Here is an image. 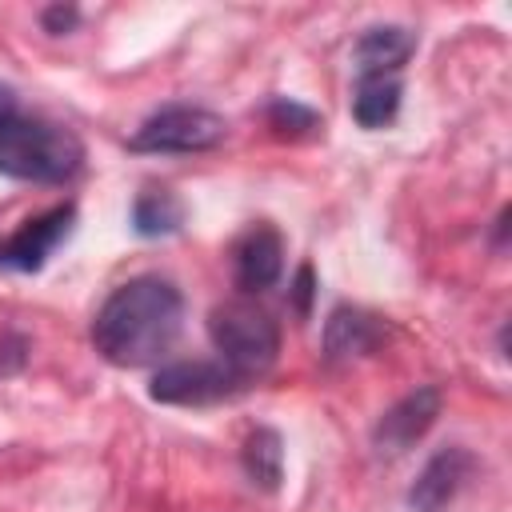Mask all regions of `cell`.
<instances>
[{
    "mask_svg": "<svg viewBox=\"0 0 512 512\" xmlns=\"http://www.w3.org/2000/svg\"><path fill=\"white\" fill-rule=\"evenodd\" d=\"M184 296L164 276H136L120 284L92 320L96 352L116 368L156 364L180 336Z\"/></svg>",
    "mask_w": 512,
    "mask_h": 512,
    "instance_id": "1",
    "label": "cell"
},
{
    "mask_svg": "<svg viewBox=\"0 0 512 512\" xmlns=\"http://www.w3.org/2000/svg\"><path fill=\"white\" fill-rule=\"evenodd\" d=\"M84 168V144L72 128L52 120L0 124V172L32 184H64Z\"/></svg>",
    "mask_w": 512,
    "mask_h": 512,
    "instance_id": "2",
    "label": "cell"
},
{
    "mask_svg": "<svg viewBox=\"0 0 512 512\" xmlns=\"http://www.w3.org/2000/svg\"><path fill=\"white\" fill-rule=\"evenodd\" d=\"M208 336H212L220 360L244 384L264 376L276 364V356H280V328L252 300H224V304H216L208 312Z\"/></svg>",
    "mask_w": 512,
    "mask_h": 512,
    "instance_id": "3",
    "label": "cell"
},
{
    "mask_svg": "<svg viewBox=\"0 0 512 512\" xmlns=\"http://www.w3.org/2000/svg\"><path fill=\"white\" fill-rule=\"evenodd\" d=\"M228 124L224 116H216L212 108L200 104H168L160 112H152L136 132H132V148L136 152H208L224 140Z\"/></svg>",
    "mask_w": 512,
    "mask_h": 512,
    "instance_id": "4",
    "label": "cell"
},
{
    "mask_svg": "<svg viewBox=\"0 0 512 512\" xmlns=\"http://www.w3.org/2000/svg\"><path fill=\"white\" fill-rule=\"evenodd\" d=\"M248 384L224 364V360H172L156 368L148 396L156 404H180V408H204L216 400H228L244 392Z\"/></svg>",
    "mask_w": 512,
    "mask_h": 512,
    "instance_id": "5",
    "label": "cell"
},
{
    "mask_svg": "<svg viewBox=\"0 0 512 512\" xmlns=\"http://www.w3.org/2000/svg\"><path fill=\"white\" fill-rule=\"evenodd\" d=\"M436 416H440V388L424 384V388L400 396V400L376 420V428H372L376 452H388V456L408 452V448L436 424Z\"/></svg>",
    "mask_w": 512,
    "mask_h": 512,
    "instance_id": "6",
    "label": "cell"
},
{
    "mask_svg": "<svg viewBox=\"0 0 512 512\" xmlns=\"http://www.w3.org/2000/svg\"><path fill=\"white\" fill-rule=\"evenodd\" d=\"M468 472H472V452H468V448H460V444L440 448V452L416 472V480H412V488H408V508H412V512H444V508L456 500V492L464 488Z\"/></svg>",
    "mask_w": 512,
    "mask_h": 512,
    "instance_id": "7",
    "label": "cell"
},
{
    "mask_svg": "<svg viewBox=\"0 0 512 512\" xmlns=\"http://www.w3.org/2000/svg\"><path fill=\"white\" fill-rule=\"evenodd\" d=\"M72 216H76L72 204H60V208H52V212L28 220V224L0 248V264H12V268H20V272H36V268H44V260L52 256V248L68 236Z\"/></svg>",
    "mask_w": 512,
    "mask_h": 512,
    "instance_id": "8",
    "label": "cell"
},
{
    "mask_svg": "<svg viewBox=\"0 0 512 512\" xmlns=\"http://www.w3.org/2000/svg\"><path fill=\"white\" fill-rule=\"evenodd\" d=\"M380 340H384V324L364 308L340 304L324 320V360L328 364H344V360L368 356V352L380 348Z\"/></svg>",
    "mask_w": 512,
    "mask_h": 512,
    "instance_id": "9",
    "label": "cell"
},
{
    "mask_svg": "<svg viewBox=\"0 0 512 512\" xmlns=\"http://www.w3.org/2000/svg\"><path fill=\"white\" fill-rule=\"evenodd\" d=\"M284 272V240L272 224H256L236 244V284L244 292H264Z\"/></svg>",
    "mask_w": 512,
    "mask_h": 512,
    "instance_id": "10",
    "label": "cell"
},
{
    "mask_svg": "<svg viewBox=\"0 0 512 512\" xmlns=\"http://www.w3.org/2000/svg\"><path fill=\"white\" fill-rule=\"evenodd\" d=\"M412 52H416V36L408 28L380 24L356 40V68H360V76H392L396 68L408 64Z\"/></svg>",
    "mask_w": 512,
    "mask_h": 512,
    "instance_id": "11",
    "label": "cell"
},
{
    "mask_svg": "<svg viewBox=\"0 0 512 512\" xmlns=\"http://www.w3.org/2000/svg\"><path fill=\"white\" fill-rule=\"evenodd\" d=\"M244 472L252 484H260L264 492H276L284 480V440L276 428H252L244 440Z\"/></svg>",
    "mask_w": 512,
    "mask_h": 512,
    "instance_id": "12",
    "label": "cell"
},
{
    "mask_svg": "<svg viewBox=\"0 0 512 512\" xmlns=\"http://www.w3.org/2000/svg\"><path fill=\"white\" fill-rule=\"evenodd\" d=\"M400 112V80L396 76H360L352 96V116L360 128H384Z\"/></svg>",
    "mask_w": 512,
    "mask_h": 512,
    "instance_id": "13",
    "label": "cell"
},
{
    "mask_svg": "<svg viewBox=\"0 0 512 512\" xmlns=\"http://www.w3.org/2000/svg\"><path fill=\"white\" fill-rule=\"evenodd\" d=\"M132 224L140 236H168L184 224V204L172 192H140L132 204Z\"/></svg>",
    "mask_w": 512,
    "mask_h": 512,
    "instance_id": "14",
    "label": "cell"
},
{
    "mask_svg": "<svg viewBox=\"0 0 512 512\" xmlns=\"http://www.w3.org/2000/svg\"><path fill=\"white\" fill-rule=\"evenodd\" d=\"M268 120L280 132H308V128H316V112L312 108H300L296 100H276L268 108Z\"/></svg>",
    "mask_w": 512,
    "mask_h": 512,
    "instance_id": "15",
    "label": "cell"
},
{
    "mask_svg": "<svg viewBox=\"0 0 512 512\" xmlns=\"http://www.w3.org/2000/svg\"><path fill=\"white\" fill-rule=\"evenodd\" d=\"M24 360H28V340L16 332H0V376L16 372Z\"/></svg>",
    "mask_w": 512,
    "mask_h": 512,
    "instance_id": "16",
    "label": "cell"
},
{
    "mask_svg": "<svg viewBox=\"0 0 512 512\" xmlns=\"http://www.w3.org/2000/svg\"><path fill=\"white\" fill-rule=\"evenodd\" d=\"M76 20H80V16H76V8H72V4H68V8H64V4L44 8V28H48V32H56V36H60V32H68Z\"/></svg>",
    "mask_w": 512,
    "mask_h": 512,
    "instance_id": "17",
    "label": "cell"
},
{
    "mask_svg": "<svg viewBox=\"0 0 512 512\" xmlns=\"http://www.w3.org/2000/svg\"><path fill=\"white\" fill-rule=\"evenodd\" d=\"M292 288H296V308L308 312V296H312V268H308V264L296 272V284H292Z\"/></svg>",
    "mask_w": 512,
    "mask_h": 512,
    "instance_id": "18",
    "label": "cell"
},
{
    "mask_svg": "<svg viewBox=\"0 0 512 512\" xmlns=\"http://www.w3.org/2000/svg\"><path fill=\"white\" fill-rule=\"evenodd\" d=\"M16 116V92L8 84H0V124H8Z\"/></svg>",
    "mask_w": 512,
    "mask_h": 512,
    "instance_id": "19",
    "label": "cell"
}]
</instances>
